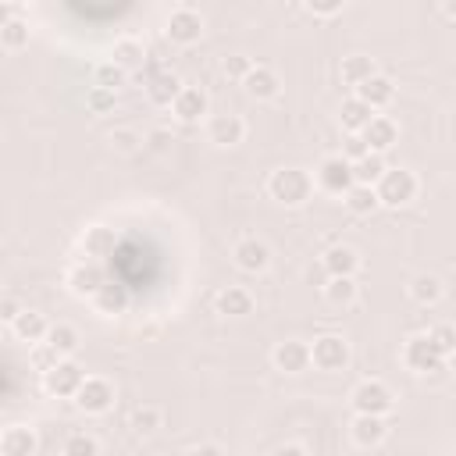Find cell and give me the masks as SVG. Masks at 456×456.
<instances>
[{"mask_svg": "<svg viewBox=\"0 0 456 456\" xmlns=\"http://www.w3.org/2000/svg\"><path fill=\"white\" fill-rule=\"evenodd\" d=\"M314 175L306 167H278L267 178V192L271 200H278L281 207H303L314 196Z\"/></svg>", "mask_w": 456, "mask_h": 456, "instance_id": "6da1fadb", "label": "cell"}, {"mask_svg": "<svg viewBox=\"0 0 456 456\" xmlns=\"http://www.w3.org/2000/svg\"><path fill=\"white\" fill-rule=\"evenodd\" d=\"M374 189H378V196H381V207L399 210V207H406L410 200H417L420 182H417V175H413L410 167H388V171L378 178Z\"/></svg>", "mask_w": 456, "mask_h": 456, "instance_id": "7a4b0ae2", "label": "cell"}, {"mask_svg": "<svg viewBox=\"0 0 456 456\" xmlns=\"http://www.w3.org/2000/svg\"><path fill=\"white\" fill-rule=\"evenodd\" d=\"M314 182H317V189H324V192H331V196H346V192L356 185L353 160H349L346 153L324 157V160L317 164V171H314Z\"/></svg>", "mask_w": 456, "mask_h": 456, "instance_id": "3957f363", "label": "cell"}, {"mask_svg": "<svg viewBox=\"0 0 456 456\" xmlns=\"http://www.w3.org/2000/svg\"><path fill=\"white\" fill-rule=\"evenodd\" d=\"M82 381H86V370L71 356H61L50 370H43V388L50 395H57V399H75V392L82 388Z\"/></svg>", "mask_w": 456, "mask_h": 456, "instance_id": "277c9868", "label": "cell"}, {"mask_svg": "<svg viewBox=\"0 0 456 456\" xmlns=\"http://www.w3.org/2000/svg\"><path fill=\"white\" fill-rule=\"evenodd\" d=\"M353 410L356 413H381V417H388L392 413V406H395V395H392V388L385 385V381H378V378H367V381H360L356 388H353Z\"/></svg>", "mask_w": 456, "mask_h": 456, "instance_id": "5b68a950", "label": "cell"}, {"mask_svg": "<svg viewBox=\"0 0 456 456\" xmlns=\"http://www.w3.org/2000/svg\"><path fill=\"white\" fill-rule=\"evenodd\" d=\"M403 363H406L413 374H431V370H442L445 356L431 346V338H428V331H424V335H410V338L403 342Z\"/></svg>", "mask_w": 456, "mask_h": 456, "instance_id": "8992f818", "label": "cell"}, {"mask_svg": "<svg viewBox=\"0 0 456 456\" xmlns=\"http://www.w3.org/2000/svg\"><path fill=\"white\" fill-rule=\"evenodd\" d=\"M310 360H314L317 370L335 374V370H342V367L349 363V342H346L342 335H321V338H314V346H310Z\"/></svg>", "mask_w": 456, "mask_h": 456, "instance_id": "52a82bcc", "label": "cell"}, {"mask_svg": "<svg viewBox=\"0 0 456 456\" xmlns=\"http://www.w3.org/2000/svg\"><path fill=\"white\" fill-rule=\"evenodd\" d=\"M114 385L107 381V378H96V374H89L86 381H82V388L75 392V406L82 410V413H107L110 406H114Z\"/></svg>", "mask_w": 456, "mask_h": 456, "instance_id": "ba28073f", "label": "cell"}, {"mask_svg": "<svg viewBox=\"0 0 456 456\" xmlns=\"http://www.w3.org/2000/svg\"><path fill=\"white\" fill-rule=\"evenodd\" d=\"M164 32H167V39L175 46H192V43L203 39V14L192 11V7H178V11H171Z\"/></svg>", "mask_w": 456, "mask_h": 456, "instance_id": "9c48e42d", "label": "cell"}, {"mask_svg": "<svg viewBox=\"0 0 456 456\" xmlns=\"http://www.w3.org/2000/svg\"><path fill=\"white\" fill-rule=\"evenodd\" d=\"M103 281H107L103 264H100V260H89V256L68 271V292L78 296V299H93V296L100 292Z\"/></svg>", "mask_w": 456, "mask_h": 456, "instance_id": "30bf717a", "label": "cell"}, {"mask_svg": "<svg viewBox=\"0 0 456 456\" xmlns=\"http://www.w3.org/2000/svg\"><path fill=\"white\" fill-rule=\"evenodd\" d=\"M271 363H274L281 374H303V370L314 363V360H310V346H306L303 338H285V342L274 346Z\"/></svg>", "mask_w": 456, "mask_h": 456, "instance_id": "8fae6325", "label": "cell"}, {"mask_svg": "<svg viewBox=\"0 0 456 456\" xmlns=\"http://www.w3.org/2000/svg\"><path fill=\"white\" fill-rule=\"evenodd\" d=\"M78 246H82V253L89 256V260H110L114 256V249H118V235H114V228H107V224H89L82 235H78Z\"/></svg>", "mask_w": 456, "mask_h": 456, "instance_id": "7c38bea8", "label": "cell"}, {"mask_svg": "<svg viewBox=\"0 0 456 456\" xmlns=\"http://www.w3.org/2000/svg\"><path fill=\"white\" fill-rule=\"evenodd\" d=\"M232 260H235L239 271L260 274V271H267V264H271V249H267V242H260V239L249 235V239H239V242H235Z\"/></svg>", "mask_w": 456, "mask_h": 456, "instance_id": "4fadbf2b", "label": "cell"}, {"mask_svg": "<svg viewBox=\"0 0 456 456\" xmlns=\"http://www.w3.org/2000/svg\"><path fill=\"white\" fill-rule=\"evenodd\" d=\"M349 431H353V442L363 445V449H378L388 438V424H385L381 413H356Z\"/></svg>", "mask_w": 456, "mask_h": 456, "instance_id": "5bb4252c", "label": "cell"}, {"mask_svg": "<svg viewBox=\"0 0 456 456\" xmlns=\"http://www.w3.org/2000/svg\"><path fill=\"white\" fill-rule=\"evenodd\" d=\"M246 135V121L239 114H214L207 121V139L214 146H239Z\"/></svg>", "mask_w": 456, "mask_h": 456, "instance_id": "9a60e30c", "label": "cell"}, {"mask_svg": "<svg viewBox=\"0 0 456 456\" xmlns=\"http://www.w3.org/2000/svg\"><path fill=\"white\" fill-rule=\"evenodd\" d=\"M370 110H381V107H388L392 100H395V82L388 78V75H381V71H374L367 82H360L356 89H353Z\"/></svg>", "mask_w": 456, "mask_h": 456, "instance_id": "2e32d148", "label": "cell"}, {"mask_svg": "<svg viewBox=\"0 0 456 456\" xmlns=\"http://www.w3.org/2000/svg\"><path fill=\"white\" fill-rule=\"evenodd\" d=\"M39 438L28 424H11L0 435V456H36Z\"/></svg>", "mask_w": 456, "mask_h": 456, "instance_id": "e0dca14e", "label": "cell"}, {"mask_svg": "<svg viewBox=\"0 0 456 456\" xmlns=\"http://www.w3.org/2000/svg\"><path fill=\"white\" fill-rule=\"evenodd\" d=\"M207 107H210V100H207V93L196 89V86H182V93H178L175 103H171L175 118L185 121V125H196V121L207 114Z\"/></svg>", "mask_w": 456, "mask_h": 456, "instance_id": "ac0fdd59", "label": "cell"}, {"mask_svg": "<svg viewBox=\"0 0 456 456\" xmlns=\"http://www.w3.org/2000/svg\"><path fill=\"white\" fill-rule=\"evenodd\" d=\"M214 310L221 317H246V314H253V296L242 285H224L214 296Z\"/></svg>", "mask_w": 456, "mask_h": 456, "instance_id": "d6986e66", "label": "cell"}, {"mask_svg": "<svg viewBox=\"0 0 456 456\" xmlns=\"http://www.w3.org/2000/svg\"><path fill=\"white\" fill-rule=\"evenodd\" d=\"M363 139H367V146L370 150H378V153H385V150H392L395 142H399V128H395V121L392 118H385V114H374L367 125H363V132H360Z\"/></svg>", "mask_w": 456, "mask_h": 456, "instance_id": "ffe728a7", "label": "cell"}, {"mask_svg": "<svg viewBox=\"0 0 456 456\" xmlns=\"http://www.w3.org/2000/svg\"><path fill=\"white\" fill-rule=\"evenodd\" d=\"M11 331H14L21 342L39 346V342H46V335H50V321H46L39 310H21V314L11 321Z\"/></svg>", "mask_w": 456, "mask_h": 456, "instance_id": "44dd1931", "label": "cell"}, {"mask_svg": "<svg viewBox=\"0 0 456 456\" xmlns=\"http://www.w3.org/2000/svg\"><path fill=\"white\" fill-rule=\"evenodd\" d=\"M242 89H246L253 100H274L278 89H281V78H278V71H271V68H264V64H253V71L242 78Z\"/></svg>", "mask_w": 456, "mask_h": 456, "instance_id": "7402d4cb", "label": "cell"}, {"mask_svg": "<svg viewBox=\"0 0 456 456\" xmlns=\"http://www.w3.org/2000/svg\"><path fill=\"white\" fill-rule=\"evenodd\" d=\"M178 93H182V78L171 75V71H160V75H153V78L146 82V100H150L153 107H171Z\"/></svg>", "mask_w": 456, "mask_h": 456, "instance_id": "603a6c76", "label": "cell"}, {"mask_svg": "<svg viewBox=\"0 0 456 456\" xmlns=\"http://www.w3.org/2000/svg\"><path fill=\"white\" fill-rule=\"evenodd\" d=\"M342 203H346V210H349V214L367 217V214H374V210L381 207V196H378V189H374V185L356 182V185H353V189L342 196Z\"/></svg>", "mask_w": 456, "mask_h": 456, "instance_id": "cb8c5ba5", "label": "cell"}, {"mask_svg": "<svg viewBox=\"0 0 456 456\" xmlns=\"http://www.w3.org/2000/svg\"><path fill=\"white\" fill-rule=\"evenodd\" d=\"M93 306H96L100 314H107V317H114V314H125V306H128V289L107 278V281L100 285V292L93 296Z\"/></svg>", "mask_w": 456, "mask_h": 456, "instance_id": "d4e9b609", "label": "cell"}, {"mask_svg": "<svg viewBox=\"0 0 456 456\" xmlns=\"http://www.w3.org/2000/svg\"><path fill=\"white\" fill-rule=\"evenodd\" d=\"M321 264H324L328 274H356L360 271V253L353 246H331V249H324Z\"/></svg>", "mask_w": 456, "mask_h": 456, "instance_id": "484cf974", "label": "cell"}, {"mask_svg": "<svg viewBox=\"0 0 456 456\" xmlns=\"http://www.w3.org/2000/svg\"><path fill=\"white\" fill-rule=\"evenodd\" d=\"M406 292H410V299H413L417 306H435L445 289H442V278H435V274L424 271V274H417V278L406 285Z\"/></svg>", "mask_w": 456, "mask_h": 456, "instance_id": "4316f807", "label": "cell"}, {"mask_svg": "<svg viewBox=\"0 0 456 456\" xmlns=\"http://www.w3.org/2000/svg\"><path fill=\"white\" fill-rule=\"evenodd\" d=\"M378 68H374V61L367 57V53H349V57H342V68H338V78L346 82V86H360V82H367L370 75H374Z\"/></svg>", "mask_w": 456, "mask_h": 456, "instance_id": "83f0119b", "label": "cell"}, {"mask_svg": "<svg viewBox=\"0 0 456 456\" xmlns=\"http://www.w3.org/2000/svg\"><path fill=\"white\" fill-rule=\"evenodd\" d=\"M374 118V110L353 93L349 100H342V107H338V121H342V128L346 132H363V125Z\"/></svg>", "mask_w": 456, "mask_h": 456, "instance_id": "f1b7e54d", "label": "cell"}, {"mask_svg": "<svg viewBox=\"0 0 456 456\" xmlns=\"http://www.w3.org/2000/svg\"><path fill=\"white\" fill-rule=\"evenodd\" d=\"M0 43L4 50H25L28 46V21L18 18V14H4V25H0Z\"/></svg>", "mask_w": 456, "mask_h": 456, "instance_id": "f546056e", "label": "cell"}, {"mask_svg": "<svg viewBox=\"0 0 456 456\" xmlns=\"http://www.w3.org/2000/svg\"><path fill=\"white\" fill-rule=\"evenodd\" d=\"M324 299H328L331 306H349V303L356 299V281H353V274H328V281H324Z\"/></svg>", "mask_w": 456, "mask_h": 456, "instance_id": "4dcf8cb0", "label": "cell"}, {"mask_svg": "<svg viewBox=\"0 0 456 456\" xmlns=\"http://www.w3.org/2000/svg\"><path fill=\"white\" fill-rule=\"evenodd\" d=\"M110 61H118L121 68H139L142 61H146V46H142V39H132V36H121L118 43H114V53H110Z\"/></svg>", "mask_w": 456, "mask_h": 456, "instance_id": "1f68e13d", "label": "cell"}, {"mask_svg": "<svg viewBox=\"0 0 456 456\" xmlns=\"http://www.w3.org/2000/svg\"><path fill=\"white\" fill-rule=\"evenodd\" d=\"M388 171V164H385V157L378 153V150H370V153H363L360 160H353V175H356V182H363V185H378V178Z\"/></svg>", "mask_w": 456, "mask_h": 456, "instance_id": "d6a6232c", "label": "cell"}, {"mask_svg": "<svg viewBox=\"0 0 456 456\" xmlns=\"http://www.w3.org/2000/svg\"><path fill=\"white\" fill-rule=\"evenodd\" d=\"M46 342H50V346H53L61 356H75L82 338H78V328H75V324H64V321H61V324H50Z\"/></svg>", "mask_w": 456, "mask_h": 456, "instance_id": "836d02e7", "label": "cell"}, {"mask_svg": "<svg viewBox=\"0 0 456 456\" xmlns=\"http://www.w3.org/2000/svg\"><path fill=\"white\" fill-rule=\"evenodd\" d=\"M128 428L135 435H153L157 428H164V413L157 406H135L132 417H128Z\"/></svg>", "mask_w": 456, "mask_h": 456, "instance_id": "e575fe53", "label": "cell"}, {"mask_svg": "<svg viewBox=\"0 0 456 456\" xmlns=\"http://www.w3.org/2000/svg\"><path fill=\"white\" fill-rule=\"evenodd\" d=\"M114 103H118V89H107V86H89V93H86V107L93 110V114H107V110H114Z\"/></svg>", "mask_w": 456, "mask_h": 456, "instance_id": "d590c367", "label": "cell"}, {"mask_svg": "<svg viewBox=\"0 0 456 456\" xmlns=\"http://www.w3.org/2000/svg\"><path fill=\"white\" fill-rule=\"evenodd\" d=\"M428 338H431V346H435L442 356H452V353H456V324L442 321V324L428 328Z\"/></svg>", "mask_w": 456, "mask_h": 456, "instance_id": "8d00e7d4", "label": "cell"}, {"mask_svg": "<svg viewBox=\"0 0 456 456\" xmlns=\"http://www.w3.org/2000/svg\"><path fill=\"white\" fill-rule=\"evenodd\" d=\"M249 71H253V61H249L246 53H228V57L221 61V75H224L228 82H242Z\"/></svg>", "mask_w": 456, "mask_h": 456, "instance_id": "74e56055", "label": "cell"}, {"mask_svg": "<svg viewBox=\"0 0 456 456\" xmlns=\"http://www.w3.org/2000/svg\"><path fill=\"white\" fill-rule=\"evenodd\" d=\"M96 86H107V89H118V86H125V78H128V68H121L118 61H107V64H100L96 68Z\"/></svg>", "mask_w": 456, "mask_h": 456, "instance_id": "f35d334b", "label": "cell"}, {"mask_svg": "<svg viewBox=\"0 0 456 456\" xmlns=\"http://www.w3.org/2000/svg\"><path fill=\"white\" fill-rule=\"evenodd\" d=\"M64 452H68V456H96V452H100V442H96L93 435H71V438L64 442Z\"/></svg>", "mask_w": 456, "mask_h": 456, "instance_id": "ab89813d", "label": "cell"}, {"mask_svg": "<svg viewBox=\"0 0 456 456\" xmlns=\"http://www.w3.org/2000/svg\"><path fill=\"white\" fill-rule=\"evenodd\" d=\"M303 4H306V11L317 14V18H335V14L346 7V0H303Z\"/></svg>", "mask_w": 456, "mask_h": 456, "instance_id": "60d3db41", "label": "cell"}, {"mask_svg": "<svg viewBox=\"0 0 456 456\" xmlns=\"http://www.w3.org/2000/svg\"><path fill=\"white\" fill-rule=\"evenodd\" d=\"M110 142H114V150H118V153H132L142 139H139L132 128H118V132H110Z\"/></svg>", "mask_w": 456, "mask_h": 456, "instance_id": "b9f144b4", "label": "cell"}, {"mask_svg": "<svg viewBox=\"0 0 456 456\" xmlns=\"http://www.w3.org/2000/svg\"><path fill=\"white\" fill-rule=\"evenodd\" d=\"M342 153H346L349 160H360L363 153H370V146H367V139H363L360 132H349V135H346V146H342Z\"/></svg>", "mask_w": 456, "mask_h": 456, "instance_id": "7bdbcfd3", "label": "cell"}, {"mask_svg": "<svg viewBox=\"0 0 456 456\" xmlns=\"http://www.w3.org/2000/svg\"><path fill=\"white\" fill-rule=\"evenodd\" d=\"M18 314H21V303H18L14 296H4V303H0V317H4V324H11Z\"/></svg>", "mask_w": 456, "mask_h": 456, "instance_id": "ee69618b", "label": "cell"}, {"mask_svg": "<svg viewBox=\"0 0 456 456\" xmlns=\"http://www.w3.org/2000/svg\"><path fill=\"white\" fill-rule=\"evenodd\" d=\"M189 452H224L221 445H210V442H203V445H189Z\"/></svg>", "mask_w": 456, "mask_h": 456, "instance_id": "f6af8a7d", "label": "cell"}, {"mask_svg": "<svg viewBox=\"0 0 456 456\" xmlns=\"http://www.w3.org/2000/svg\"><path fill=\"white\" fill-rule=\"evenodd\" d=\"M442 11H445L449 21H456V0H442Z\"/></svg>", "mask_w": 456, "mask_h": 456, "instance_id": "bcb514c9", "label": "cell"}, {"mask_svg": "<svg viewBox=\"0 0 456 456\" xmlns=\"http://www.w3.org/2000/svg\"><path fill=\"white\" fill-rule=\"evenodd\" d=\"M278 452H306V445H299V442H289V445H278Z\"/></svg>", "mask_w": 456, "mask_h": 456, "instance_id": "7dc6e473", "label": "cell"}, {"mask_svg": "<svg viewBox=\"0 0 456 456\" xmlns=\"http://www.w3.org/2000/svg\"><path fill=\"white\" fill-rule=\"evenodd\" d=\"M11 4H28V0H11Z\"/></svg>", "mask_w": 456, "mask_h": 456, "instance_id": "c3c4849f", "label": "cell"}]
</instances>
